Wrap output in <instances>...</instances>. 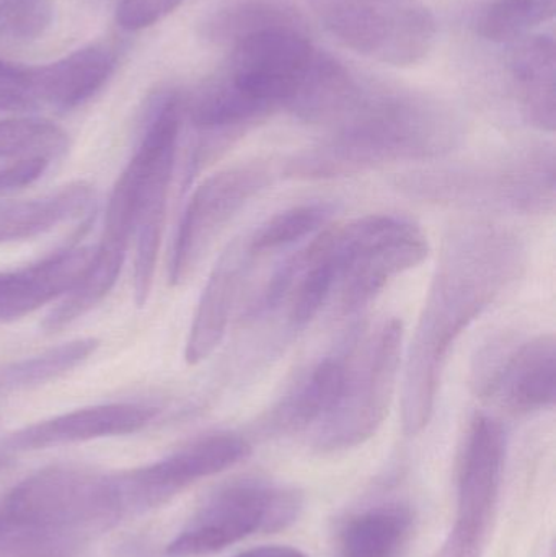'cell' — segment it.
I'll list each match as a JSON object with an SVG mask.
<instances>
[{"label":"cell","mask_w":556,"mask_h":557,"mask_svg":"<svg viewBox=\"0 0 556 557\" xmlns=\"http://www.w3.org/2000/svg\"><path fill=\"white\" fill-rule=\"evenodd\" d=\"M410 510L374 507L355 517L342 536L343 557H400L410 539Z\"/></svg>","instance_id":"603a6c76"},{"label":"cell","mask_w":556,"mask_h":557,"mask_svg":"<svg viewBox=\"0 0 556 557\" xmlns=\"http://www.w3.org/2000/svg\"><path fill=\"white\" fill-rule=\"evenodd\" d=\"M254 260L247 234L228 244L215 261L202 288L186 339L185 359L189 366L205 362L224 339L232 311Z\"/></svg>","instance_id":"2e32d148"},{"label":"cell","mask_w":556,"mask_h":557,"mask_svg":"<svg viewBox=\"0 0 556 557\" xmlns=\"http://www.w3.org/2000/svg\"><path fill=\"white\" fill-rule=\"evenodd\" d=\"M118 54L110 45L94 42L58 61L33 67L39 107L74 110L90 100L116 71Z\"/></svg>","instance_id":"ac0fdd59"},{"label":"cell","mask_w":556,"mask_h":557,"mask_svg":"<svg viewBox=\"0 0 556 557\" xmlns=\"http://www.w3.org/2000/svg\"><path fill=\"white\" fill-rule=\"evenodd\" d=\"M556 0H493L479 20V32L493 42L524 38L542 23L554 18Z\"/></svg>","instance_id":"83f0119b"},{"label":"cell","mask_w":556,"mask_h":557,"mask_svg":"<svg viewBox=\"0 0 556 557\" xmlns=\"http://www.w3.org/2000/svg\"><path fill=\"white\" fill-rule=\"evenodd\" d=\"M519 110L526 123L547 133L556 126V55L551 36L522 39L511 54Z\"/></svg>","instance_id":"ffe728a7"},{"label":"cell","mask_w":556,"mask_h":557,"mask_svg":"<svg viewBox=\"0 0 556 557\" xmlns=\"http://www.w3.org/2000/svg\"><path fill=\"white\" fill-rule=\"evenodd\" d=\"M183 120L180 95H163L157 101L139 146L108 199L101 247L127 255L139 232L163 231Z\"/></svg>","instance_id":"5b68a950"},{"label":"cell","mask_w":556,"mask_h":557,"mask_svg":"<svg viewBox=\"0 0 556 557\" xmlns=\"http://www.w3.org/2000/svg\"><path fill=\"white\" fill-rule=\"evenodd\" d=\"M250 454V444L244 437L219 432L146 467L113 473L123 519L169 503L186 487L235 467Z\"/></svg>","instance_id":"5bb4252c"},{"label":"cell","mask_w":556,"mask_h":557,"mask_svg":"<svg viewBox=\"0 0 556 557\" xmlns=\"http://www.w3.org/2000/svg\"><path fill=\"white\" fill-rule=\"evenodd\" d=\"M94 199L87 183H72L42 198L0 201V244L29 240L84 214Z\"/></svg>","instance_id":"44dd1931"},{"label":"cell","mask_w":556,"mask_h":557,"mask_svg":"<svg viewBox=\"0 0 556 557\" xmlns=\"http://www.w3.org/2000/svg\"><path fill=\"white\" fill-rule=\"evenodd\" d=\"M54 18L52 0H0V41L26 45L45 36Z\"/></svg>","instance_id":"f1b7e54d"},{"label":"cell","mask_w":556,"mask_h":557,"mask_svg":"<svg viewBox=\"0 0 556 557\" xmlns=\"http://www.w3.org/2000/svg\"><path fill=\"white\" fill-rule=\"evenodd\" d=\"M335 208L326 202H307L277 212L254 234H248V248L255 258L283 250L329 225Z\"/></svg>","instance_id":"d4e9b609"},{"label":"cell","mask_w":556,"mask_h":557,"mask_svg":"<svg viewBox=\"0 0 556 557\" xmlns=\"http://www.w3.org/2000/svg\"><path fill=\"white\" fill-rule=\"evenodd\" d=\"M51 162L45 159L20 160L0 165V193L15 191L38 182Z\"/></svg>","instance_id":"1f68e13d"},{"label":"cell","mask_w":556,"mask_h":557,"mask_svg":"<svg viewBox=\"0 0 556 557\" xmlns=\"http://www.w3.org/2000/svg\"><path fill=\"white\" fill-rule=\"evenodd\" d=\"M69 149V137L58 124L38 117L0 121V160L61 159Z\"/></svg>","instance_id":"484cf974"},{"label":"cell","mask_w":556,"mask_h":557,"mask_svg":"<svg viewBox=\"0 0 556 557\" xmlns=\"http://www.w3.org/2000/svg\"><path fill=\"white\" fill-rule=\"evenodd\" d=\"M100 346V341L95 337L71 341L45 350L38 356L26 357L16 362L0 366V382H2V395L22 389L35 388L42 383L52 382L59 376L74 370L84 363Z\"/></svg>","instance_id":"cb8c5ba5"},{"label":"cell","mask_w":556,"mask_h":557,"mask_svg":"<svg viewBox=\"0 0 556 557\" xmlns=\"http://www.w3.org/2000/svg\"><path fill=\"white\" fill-rule=\"evenodd\" d=\"M335 294L339 311L365 310L395 277L423 263L430 253L427 235L398 215H365L333 227Z\"/></svg>","instance_id":"52a82bcc"},{"label":"cell","mask_w":556,"mask_h":557,"mask_svg":"<svg viewBox=\"0 0 556 557\" xmlns=\"http://www.w3.org/2000/svg\"><path fill=\"white\" fill-rule=\"evenodd\" d=\"M185 0H120L116 22L126 32H140L175 12Z\"/></svg>","instance_id":"4dcf8cb0"},{"label":"cell","mask_w":556,"mask_h":557,"mask_svg":"<svg viewBox=\"0 0 556 557\" xmlns=\"http://www.w3.org/2000/svg\"><path fill=\"white\" fill-rule=\"evenodd\" d=\"M12 557H77L71 546H54V548L38 549Z\"/></svg>","instance_id":"836d02e7"},{"label":"cell","mask_w":556,"mask_h":557,"mask_svg":"<svg viewBox=\"0 0 556 557\" xmlns=\"http://www.w3.org/2000/svg\"><path fill=\"white\" fill-rule=\"evenodd\" d=\"M323 26L346 48L382 64L423 61L437 25L420 0H307Z\"/></svg>","instance_id":"ba28073f"},{"label":"cell","mask_w":556,"mask_h":557,"mask_svg":"<svg viewBox=\"0 0 556 557\" xmlns=\"http://www.w3.org/2000/svg\"><path fill=\"white\" fill-rule=\"evenodd\" d=\"M404 337V323L392 318L348 359L338 403L309 434L316 450L336 454L358 447L384 424L400 375Z\"/></svg>","instance_id":"8992f818"},{"label":"cell","mask_w":556,"mask_h":557,"mask_svg":"<svg viewBox=\"0 0 556 557\" xmlns=\"http://www.w3.org/2000/svg\"><path fill=\"white\" fill-rule=\"evenodd\" d=\"M124 260L126 253L97 245L84 273L69 288L67 294L59 298L58 307L49 311L42 323L45 330H62L100 305L113 290L123 270Z\"/></svg>","instance_id":"7402d4cb"},{"label":"cell","mask_w":556,"mask_h":557,"mask_svg":"<svg viewBox=\"0 0 556 557\" xmlns=\"http://www.w3.org/2000/svg\"><path fill=\"white\" fill-rule=\"evenodd\" d=\"M113 476L55 465L0 496V557H12L104 532L123 519Z\"/></svg>","instance_id":"3957f363"},{"label":"cell","mask_w":556,"mask_h":557,"mask_svg":"<svg viewBox=\"0 0 556 557\" xmlns=\"http://www.w3.org/2000/svg\"><path fill=\"white\" fill-rule=\"evenodd\" d=\"M320 51L313 48L299 25L258 29L232 45L225 77L268 111L289 110Z\"/></svg>","instance_id":"8fae6325"},{"label":"cell","mask_w":556,"mask_h":557,"mask_svg":"<svg viewBox=\"0 0 556 557\" xmlns=\"http://www.w3.org/2000/svg\"><path fill=\"white\" fill-rule=\"evenodd\" d=\"M273 172L261 163L232 166L206 178L193 193L170 255V284L188 281L232 219L267 186Z\"/></svg>","instance_id":"4fadbf2b"},{"label":"cell","mask_w":556,"mask_h":557,"mask_svg":"<svg viewBox=\"0 0 556 557\" xmlns=\"http://www.w3.org/2000/svg\"><path fill=\"white\" fill-rule=\"evenodd\" d=\"M555 156L535 150L492 165L401 173L394 186L433 205L509 214H545L555 208Z\"/></svg>","instance_id":"277c9868"},{"label":"cell","mask_w":556,"mask_h":557,"mask_svg":"<svg viewBox=\"0 0 556 557\" xmlns=\"http://www.w3.org/2000/svg\"><path fill=\"white\" fill-rule=\"evenodd\" d=\"M94 248H65L23 270L0 273V323L18 320L67 294Z\"/></svg>","instance_id":"e0dca14e"},{"label":"cell","mask_w":556,"mask_h":557,"mask_svg":"<svg viewBox=\"0 0 556 557\" xmlns=\"http://www.w3.org/2000/svg\"><path fill=\"white\" fill-rule=\"evenodd\" d=\"M524 268V245L508 228L489 222L450 228L405 359V434L415 437L430 424L450 350Z\"/></svg>","instance_id":"6da1fadb"},{"label":"cell","mask_w":556,"mask_h":557,"mask_svg":"<svg viewBox=\"0 0 556 557\" xmlns=\"http://www.w3.org/2000/svg\"><path fill=\"white\" fill-rule=\"evenodd\" d=\"M348 360L326 357L281 398L264 428L274 434H310L333 411L345 386Z\"/></svg>","instance_id":"d6986e66"},{"label":"cell","mask_w":556,"mask_h":557,"mask_svg":"<svg viewBox=\"0 0 556 557\" xmlns=\"http://www.w3.org/2000/svg\"><path fill=\"white\" fill-rule=\"evenodd\" d=\"M325 127L319 146L287 162V176L342 178L388 163L440 159L462 139L460 121L440 101L362 81Z\"/></svg>","instance_id":"7a4b0ae2"},{"label":"cell","mask_w":556,"mask_h":557,"mask_svg":"<svg viewBox=\"0 0 556 557\" xmlns=\"http://www.w3.org/2000/svg\"><path fill=\"white\" fill-rule=\"evenodd\" d=\"M302 497L296 491L244 480L228 484L169 543V557H201L224 552L255 533H274L296 522Z\"/></svg>","instance_id":"9c48e42d"},{"label":"cell","mask_w":556,"mask_h":557,"mask_svg":"<svg viewBox=\"0 0 556 557\" xmlns=\"http://www.w3.org/2000/svg\"><path fill=\"white\" fill-rule=\"evenodd\" d=\"M235 557H307L306 553L291 546H261V548L248 549Z\"/></svg>","instance_id":"d6a6232c"},{"label":"cell","mask_w":556,"mask_h":557,"mask_svg":"<svg viewBox=\"0 0 556 557\" xmlns=\"http://www.w3.org/2000/svg\"><path fill=\"white\" fill-rule=\"evenodd\" d=\"M39 108L33 67L10 64L0 59V111H28Z\"/></svg>","instance_id":"f546056e"},{"label":"cell","mask_w":556,"mask_h":557,"mask_svg":"<svg viewBox=\"0 0 556 557\" xmlns=\"http://www.w3.org/2000/svg\"><path fill=\"white\" fill-rule=\"evenodd\" d=\"M506 460V432L498 419L477 414L459 470L453 529L436 557H482L492 535Z\"/></svg>","instance_id":"30bf717a"},{"label":"cell","mask_w":556,"mask_h":557,"mask_svg":"<svg viewBox=\"0 0 556 557\" xmlns=\"http://www.w3.org/2000/svg\"><path fill=\"white\" fill-rule=\"evenodd\" d=\"M283 25H299V16L289 7L276 0H242L212 16L208 35L215 41L234 45L258 29Z\"/></svg>","instance_id":"4316f807"},{"label":"cell","mask_w":556,"mask_h":557,"mask_svg":"<svg viewBox=\"0 0 556 557\" xmlns=\"http://www.w3.org/2000/svg\"><path fill=\"white\" fill-rule=\"evenodd\" d=\"M472 388L480 399L498 403L512 414H532L554 408V334H541L532 339L496 337L477 356Z\"/></svg>","instance_id":"7c38bea8"},{"label":"cell","mask_w":556,"mask_h":557,"mask_svg":"<svg viewBox=\"0 0 556 557\" xmlns=\"http://www.w3.org/2000/svg\"><path fill=\"white\" fill-rule=\"evenodd\" d=\"M157 414L159 409L137 403L90 406L26 425L10 434L0 448L9 454H23L77 442L129 435L149 425Z\"/></svg>","instance_id":"9a60e30c"}]
</instances>
